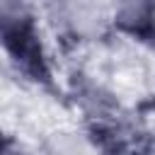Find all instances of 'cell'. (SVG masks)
<instances>
[{
	"label": "cell",
	"instance_id": "cell-1",
	"mask_svg": "<svg viewBox=\"0 0 155 155\" xmlns=\"http://www.w3.org/2000/svg\"><path fill=\"white\" fill-rule=\"evenodd\" d=\"M153 19V0H121L119 22L131 31H145Z\"/></svg>",
	"mask_w": 155,
	"mask_h": 155
}]
</instances>
